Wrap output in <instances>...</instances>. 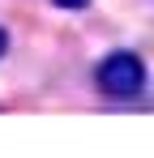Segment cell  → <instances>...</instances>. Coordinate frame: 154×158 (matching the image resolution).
<instances>
[{"label": "cell", "mask_w": 154, "mask_h": 158, "mask_svg": "<svg viewBox=\"0 0 154 158\" xmlns=\"http://www.w3.org/2000/svg\"><path fill=\"white\" fill-rule=\"evenodd\" d=\"M94 81H99L103 94H111V98H133V94H141V85H146V64H141L137 52L116 47V52H107L99 60Z\"/></svg>", "instance_id": "1"}, {"label": "cell", "mask_w": 154, "mask_h": 158, "mask_svg": "<svg viewBox=\"0 0 154 158\" xmlns=\"http://www.w3.org/2000/svg\"><path fill=\"white\" fill-rule=\"evenodd\" d=\"M51 4H60V9H86L90 0H51Z\"/></svg>", "instance_id": "2"}, {"label": "cell", "mask_w": 154, "mask_h": 158, "mask_svg": "<svg viewBox=\"0 0 154 158\" xmlns=\"http://www.w3.org/2000/svg\"><path fill=\"white\" fill-rule=\"evenodd\" d=\"M4 47H9V34H4V26H0V56H4Z\"/></svg>", "instance_id": "3"}]
</instances>
